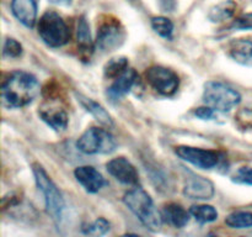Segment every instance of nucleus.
I'll return each instance as SVG.
<instances>
[{
    "mask_svg": "<svg viewBox=\"0 0 252 237\" xmlns=\"http://www.w3.org/2000/svg\"><path fill=\"white\" fill-rule=\"evenodd\" d=\"M39 83L32 74L24 71L10 73L1 85V98L7 108H24L39 94Z\"/></svg>",
    "mask_w": 252,
    "mask_h": 237,
    "instance_id": "nucleus-1",
    "label": "nucleus"
},
{
    "mask_svg": "<svg viewBox=\"0 0 252 237\" xmlns=\"http://www.w3.org/2000/svg\"><path fill=\"white\" fill-rule=\"evenodd\" d=\"M123 201L128 209L150 231H159L162 225V215L155 207L153 199L142 188H134L126 193Z\"/></svg>",
    "mask_w": 252,
    "mask_h": 237,
    "instance_id": "nucleus-2",
    "label": "nucleus"
},
{
    "mask_svg": "<svg viewBox=\"0 0 252 237\" xmlns=\"http://www.w3.org/2000/svg\"><path fill=\"white\" fill-rule=\"evenodd\" d=\"M32 170H33L34 180H36L37 187H38V189L41 190L44 197L47 212L51 215V217L56 221V224H59L62 220V216H63L64 207H65L63 195L59 192V189L54 184L53 180L47 174L46 170L42 168V165L36 163L32 167Z\"/></svg>",
    "mask_w": 252,
    "mask_h": 237,
    "instance_id": "nucleus-3",
    "label": "nucleus"
},
{
    "mask_svg": "<svg viewBox=\"0 0 252 237\" xmlns=\"http://www.w3.org/2000/svg\"><path fill=\"white\" fill-rule=\"evenodd\" d=\"M37 31L42 41L49 47H62L70 40V31L65 21L56 11H47L39 19Z\"/></svg>",
    "mask_w": 252,
    "mask_h": 237,
    "instance_id": "nucleus-4",
    "label": "nucleus"
},
{
    "mask_svg": "<svg viewBox=\"0 0 252 237\" xmlns=\"http://www.w3.org/2000/svg\"><path fill=\"white\" fill-rule=\"evenodd\" d=\"M203 101L214 110L225 113L240 104L241 95L228 84L211 80L204 84Z\"/></svg>",
    "mask_w": 252,
    "mask_h": 237,
    "instance_id": "nucleus-5",
    "label": "nucleus"
},
{
    "mask_svg": "<svg viewBox=\"0 0 252 237\" xmlns=\"http://www.w3.org/2000/svg\"><path fill=\"white\" fill-rule=\"evenodd\" d=\"M76 147L85 155H107L116 150L117 142L105 128L90 127L79 137Z\"/></svg>",
    "mask_w": 252,
    "mask_h": 237,
    "instance_id": "nucleus-6",
    "label": "nucleus"
},
{
    "mask_svg": "<svg viewBox=\"0 0 252 237\" xmlns=\"http://www.w3.org/2000/svg\"><path fill=\"white\" fill-rule=\"evenodd\" d=\"M126 41V30L118 20H106L101 24L96 36V47L101 52H112Z\"/></svg>",
    "mask_w": 252,
    "mask_h": 237,
    "instance_id": "nucleus-7",
    "label": "nucleus"
},
{
    "mask_svg": "<svg viewBox=\"0 0 252 237\" xmlns=\"http://www.w3.org/2000/svg\"><path fill=\"white\" fill-rule=\"evenodd\" d=\"M148 84L164 96H172L177 91L180 79L174 71L161 66L150 67L145 73Z\"/></svg>",
    "mask_w": 252,
    "mask_h": 237,
    "instance_id": "nucleus-8",
    "label": "nucleus"
},
{
    "mask_svg": "<svg viewBox=\"0 0 252 237\" xmlns=\"http://www.w3.org/2000/svg\"><path fill=\"white\" fill-rule=\"evenodd\" d=\"M176 155L186 162L201 168V169H212L219 163V153L216 151L203 150L191 146H179L175 150Z\"/></svg>",
    "mask_w": 252,
    "mask_h": 237,
    "instance_id": "nucleus-9",
    "label": "nucleus"
},
{
    "mask_svg": "<svg viewBox=\"0 0 252 237\" xmlns=\"http://www.w3.org/2000/svg\"><path fill=\"white\" fill-rule=\"evenodd\" d=\"M107 172L125 185H137L139 183V175L134 165L125 157L113 158L107 163Z\"/></svg>",
    "mask_w": 252,
    "mask_h": 237,
    "instance_id": "nucleus-10",
    "label": "nucleus"
},
{
    "mask_svg": "<svg viewBox=\"0 0 252 237\" xmlns=\"http://www.w3.org/2000/svg\"><path fill=\"white\" fill-rule=\"evenodd\" d=\"M76 180L88 193H97L105 184L102 174L90 165H81L74 170Z\"/></svg>",
    "mask_w": 252,
    "mask_h": 237,
    "instance_id": "nucleus-11",
    "label": "nucleus"
},
{
    "mask_svg": "<svg viewBox=\"0 0 252 237\" xmlns=\"http://www.w3.org/2000/svg\"><path fill=\"white\" fill-rule=\"evenodd\" d=\"M184 194L191 199H211L214 195V185L207 178L192 175L186 182Z\"/></svg>",
    "mask_w": 252,
    "mask_h": 237,
    "instance_id": "nucleus-12",
    "label": "nucleus"
},
{
    "mask_svg": "<svg viewBox=\"0 0 252 237\" xmlns=\"http://www.w3.org/2000/svg\"><path fill=\"white\" fill-rule=\"evenodd\" d=\"M39 116L47 125L56 131H64L68 127V114L58 105H43L39 109Z\"/></svg>",
    "mask_w": 252,
    "mask_h": 237,
    "instance_id": "nucleus-13",
    "label": "nucleus"
},
{
    "mask_svg": "<svg viewBox=\"0 0 252 237\" xmlns=\"http://www.w3.org/2000/svg\"><path fill=\"white\" fill-rule=\"evenodd\" d=\"M11 11L26 27L34 26L37 20V4L34 0H12Z\"/></svg>",
    "mask_w": 252,
    "mask_h": 237,
    "instance_id": "nucleus-14",
    "label": "nucleus"
},
{
    "mask_svg": "<svg viewBox=\"0 0 252 237\" xmlns=\"http://www.w3.org/2000/svg\"><path fill=\"white\" fill-rule=\"evenodd\" d=\"M137 72H135L134 69L128 68L122 76L116 78L115 81L112 83V85L107 89V96L113 101L123 98L126 94L129 93L130 89L133 88V85H134L135 81H137Z\"/></svg>",
    "mask_w": 252,
    "mask_h": 237,
    "instance_id": "nucleus-15",
    "label": "nucleus"
},
{
    "mask_svg": "<svg viewBox=\"0 0 252 237\" xmlns=\"http://www.w3.org/2000/svg\"><path fill=\"white\" fill-rule=\"evenodd\" d=\"M76 40H78L79 56L81 57L83 61H90L94 49H95V44H94L93 39H91L90 26H89L85 16H81L78 21Z\"/></svg>",
    "mask_w": 252,
    "mask_h": 237,
    "instance_id": "nucleus-16",
    "label": "nucleus"
},
{
    "mask_svg": "<svg viewBox=\"0 0 252 237\" xmlns=\"http://www.w3.org/2000/svg\"><path fill=\"white\" fill-rule=\"evenodd\" d=\"M76 98H78V101L81 104V105L85 108L86 111L91 114L96 120L100 123H102L106 127H112L113 121L112 118H111L110 114L105 110L102 105H100L98 103L94 101L93 99L86 98V96L81 95V94H76Z\"/></svg>",
    "mask_w": 252,
    "mask_h": 237,
    "instance_id": "nucleus-17",
    "label": "nucleus"
},
{
    "mask_svg": "<svg viewBox=\"0 0 252 237\" xmlns=\"http://www.w3.org/2000/svg\"><path fill=\"white\" fill-rule=\"evenodd\" d=\"M229 56L241 64L252 62V41L246 39L234 40L229 44Z\"/></svg>",
    "mask_w": 252,
    "mask_h": 237,
    "instance_id": "nucleus-18",
    "label": "nucleus"
},
{
    "mask_svg": "<svg viewBox=\"0 0 252 237\" xmlns=\"http://www.w3.org/2000/svg\"><path fill=\"white\" fill-rule=\"evenodd\" d=\"M189 211L187 212L179 204H167L162 210V217L176 229H182L189 224Z\"/></svg>",
    "mask_w": 252,
    "mask_h": 237,
    "instance_id": "nucleus-19",
    "label": "nucleus"
},
{
    "mask_svg": "<svg viewBox=\"0 0 252 237\" xmlns=\"http://www.w3.org/2000/svg\"><path fill=\"white\" fill-rule=\"evenodd\" d=\"M236 7H238V5L234 0H224V1L211 7L208 12V19L212 22H217V24L226 21L235 15Z\"/></svg>",
    "mask_w": 252,
    "mask_h": 237,
    "instance_id": "nucleus-20",
    "label": "nucleus"
},
{
    "mask_svg": "<svg viewBox=\"0 0 252 237\" xmlns=\"http://www.w3.org/2000/svg\"><path fill=\"white\" fill-rule=\"evenodd\" d=\"M128 69V59L126 57L111 58L103 67V74L107 79H116Z\"/></svg>",
    "mask_w": 252,
    "mask_h": 237,
    "instance_id": "nucleus-21",
    "label": "nucleus"
},
{
    "mask_svg": "<svg viewBox=\"0 0 252 237\" xmlns=\"http://www.w3.org/2000/svg\"><path fill=\"white\" fill-rule=\"evenodd\" d=\"M189 214L201 224H208L218 219V211L211 205H193L189 209Z\"/></svg>",
    "mask_w": 252,
    "mask_h": 237,
    "instance_id": "nucleus-22",
    "label": "nucleus"
},
{
    "mask_svg": "<svg viewBox=\"0 0 252 237\" xmlns=\"http://www.w3.org/2000/svg\"><path fill=\"white\" fill-rule=\"evenodd\" d=\"M225 224L231 229H248L252 227V212L236 211L229 215Z\"/></svg>",
    "mask_w": 252,
    "mask_h": 237,
    "instance_id": "nucleus-23",
    "label": "nucleus"
},
{
    "mask_svg": "<svg viewBox=\"0 0 252 237\" xmlns=\"http://www.w3.org/2000/svg\"><path fill=\"white\" fill-rule=\"evenodd\" d=\"M152 27L159 36L170 40L174 34V24L170 19L164 16H155L152 19Z\"/></svg>",
    "mask_w": 252,
    "mask_h": 237,
    "instance_id": "nucleus-24",
    "label": "nucleus"
},
{
    "mask_svg": "<svg viewBox=\"0 0 252 237\" xmlns=\"http://www.w3.org/2000/svg\"><path fill=\"white\" fill-rule=\"evenodd\" d=\"M110 231V222L103 217L95 220L93 224H89L83 227V232L86 235H94V236H101L106 232Z\"/></svg>",
    "mask_w": 252,
    "mask_h": 237,
    "instance_id": "nucleus-25",
    "label": "nucleus"
},
{
    "mask_svg": "<svg viewBox=\"0 0 252 237\" xmlns=\"http://www.w3.org/2000/svg\"><path fill=\"white\" fill-rule=\"evenodd\" d=\"M24 52L22 49V44L19 41H16L15 39H7L5 40L4 47H2V53L5 57H9V58H17L20 57Z\"/></svg>",
    "mask_w": 252,
    "mask_h": 237,
    "instance_id": "nucleus-26",
    "label": "nucleus"
},
{
    "mask_svg": "<svg viewBox=\"0 0 252 237\" xmlns=\"http://www.w3.org/2000/svg\"><path fill=\"white\" fill-rule=\"evenodd\" d=\"M231 179H233V182L238 183V184L252 185V168L250 167L239 168Z\"/></svg>",
    "mask_w": 252,
    "mask_h": 237,
    "instance_id": "nucleus-27",
    "label": "nucleus"
},
{
    "mask_svg": "<svg viewBox=\"0 0 252 237\" xmlns=\"http://www.w3.org/2000/svg\"><path fill=\"white\" fill-rule=\"evenodd\" d=\"M235 121L241 128H252V109L244 108L236 114Z\"/></svg>",
    "mask_w": 252,
    "mask_h": 237,
    "instance_id": "nucleus-28",
    "label": "nucleus"
},
{
    "mask_svg": "<svg viewBox=\"0 0 252 237\" xmlns=\"http://www.w3.org/2000/svg\"><path fill=\"white\" fill-rule=\"evenodd\" d=\"M233 30H252V12L241 15L231 25Z\"/></svg>",
    "mask_w": 252,
    "mask_h": 237,
    "instance_id": "nucleus-29",
    "label": "nucleus"
},
{
    "mask_svg": "<svg viewBox=\"0 0 252 237\" xmlns=\"http://www.w3.org/2000/svg\"><path fill=\"white\" fill-rule=\"evenodd\" d=\"M214 109H212L211 106H202V108H198L196 109V111H194V115L197 116V118H202V120H212V118H214V115H216V113H214Z\"/></svg>",
    "mask_w": 252,
    "mask_h": 237,
    "instance_id": "nucleus-30",
    "label": "nucleus"
},
{
    "mask_svg": "<svg viewBox=\"0 0 252 237\" xmlns=\"http://www.w3.org/2000/svg\"><path fill=\"white\" fill-rule=\"evenodd\" d=\"M49 1L56 5H59V6H66V5L70 4L71 0H49Z\"/></svg>",
    "mask_w": 252,
    "mask_h": 237,
    "instance_id": "nucleus-31",
    "label": "nucleus"
}]
</instances>
